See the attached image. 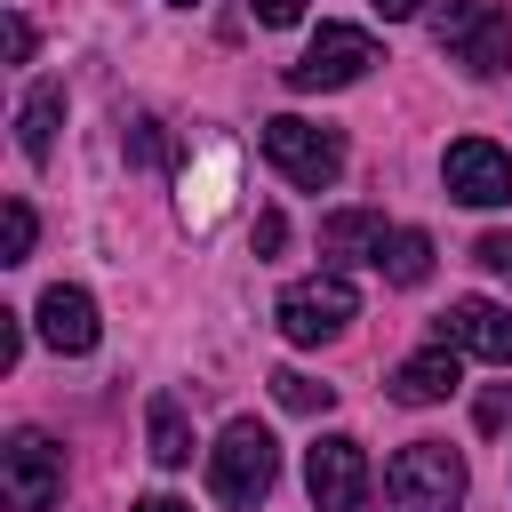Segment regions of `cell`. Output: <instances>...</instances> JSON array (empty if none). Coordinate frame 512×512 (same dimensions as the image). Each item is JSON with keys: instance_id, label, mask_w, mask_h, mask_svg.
Returning <instances> with one entry per match:
<instances>
[{"instance_id": "23", "label": "cell", "mask_w": 512, "mask_h": 512, "mask_svg": "<svg viewBox=\"0 0 512 512\" xmlns=\"http://www.w3.org/2000/svg\"><path fill=\"white\" fill-rule=\"evenodd\" d=\"M248 16L280 32V24H304V0H248Z\"/></svg>"}, {"instance_id": "16", "label": "cell", "mask_w": 512, "mask_h": 512, "mask_svg": "<svg viewBox=\"0 0 512 512\" xmlns=\"http://www.w3.org/2000/svg\"><path fill=\"white\" fill-rule=\"evenodd\" d=\"M144 432H152V464H192V416H184V400L176 392H152V408H144Z\"/></svg>"}, {"instance_id": "5", "label": "cell", "mask_w": 512, "mask_h": 512, "mask_svg": "<svg viewBox=\"0 0 512 512\" xmlns=\"http://www.w3.org/2000/svg\"><path fill=\"white\" fill-rule=\"evenodd\" d=\"M352 312H360V288H352L336 264L280 288V336H288V344H328V336H344Z\"/></svg>"}, {"instance_id": "11", "label": "cell", "mask_w": 512, "mask_h": 512, "mask_svg": "<svg viewBox=\"0 0 512 512\" xmlns=\"http://www.w3.org/2000/svg\"><path fill=\"white\" fill-rule=\"evenodd\" d=\"M440 344H456V352H472V360L512 368V312H504V304H488V296H456V304L440 312Z\"/></svg>"}, {"instance_id": "28", "label": "cell", "mask_w": 512, "mask_h": 512, "mask_svg": "<svg viewBox=\"0 0 512 512\" xmlns=\"http://www.w3.org/2000/svg\"><path fill=\"white\" fill-rule=\"evenodd\" d=\"M136 512H192V504H176V496H144Z\"/></svg>"}, {"instance_id": "22", "label": "cell", "mask_w": 512, "mask_h": 512, "mask_svg": "<svg viewBox=\"0 0 512 512\" xmlns=\"http://www.w3.org/2000/svg\"><path fill=\"white\" fill-rule=\"evenodd\" d=\"M280 248H288V216L264 208V216H256V256H280Z\"/></svg>"}, {"instance_id": "27", "label": "cell", "mask_w": 512, "mask_h": 512, "mask_svg": "<svg viewBox=\"0 0 512 512\" xmlns=\"http://www.w3.org/2000/svg\"><path fill=\"white\" fill-rule=\"evenodd\" d=\"M368 8H376V16H392V24H400V16H424V0H368Z\"/></svg>"}, {"instance_id": "2", "label": "cell", "mask_w": 512, "mask_h": 512, "mask_svg": "<svg viewBox=\"0 0 512 512\" xmlns=\"http://www.w3.org/2000/svg\"><path fill=\"white\" fill-rule=\"evenodd\" d=\"M432 40H440L448 64H464V72H480V80L512 72V16H504L496 0H440V8H432Z\"/></svg>"}, {"instance_id": "21", "label": "cell", "mask_w": 512, "mask_h": 512, "mask_svg": "<svg viewBox=\"0 0 512 512\" xmlns=\"http://www.w3.org/2000/svg\"><path fill=\"white\" fill-rule=\"evenodd\" d=\"M120 144H128V160H136V168H152V160H160V120H144V112H136Z\"/></svg>"}, {"instance_id": "1", "label": "cell", "mask_w": 512, "mask_h": 512, "mask_svg": "<svg viewBox=\"0 0 512 512\" xmlns=\"http://www.w3.org/2000/svg\"><path fill=\"white\" fill-rule=\"evenodd\" d=\"M272 480H280V448H272V432H264L256 416H232L224 440L208 448V488H216V504L256 512V504L272 496Z\"/></svg>"}, {"instance_id": "14", "label": "cell", "mask_w": 512, "mask_h": 512, "mask_svg": "<svg viewBox=\"0 0 512 512\" xmlns=\"http://www.w3.org/2000/svg\"><path fill=\"white\" fill-rule=\"evenodd\" d=\"M384 216L376 208H336L328 224H320V256H336V264H376L384 256Z\"/></svg>"}, {"instance_id": "18", "label": "cell", "mask_w": 512, "mask_h": 512, "mask_svg": "<svg viewBox=\"0 0 512 512\" xmlns=\"http://www.w3.org/2000/svg\"><path fill=\"white\" fill-rule=\"evenodd\" d=\"M272 400H280L288 416H320V408H336V384H312L304 368H280V376H272Z\"/></svg>"}, {"instance_id": "17", "label": "cell", "mask_w": 512, "mask_h": 512, "mask_svg": "<svg viewBox=\"0 0 512 512\" xmlns=\"http://www.w3.org/2000/svg\"><path fill=\"white\" fill-rule=\"evenodd\" d=\"M376 272H384L392 288L432 280V240H424V232H392V240H384V256H376Z\"/></svg>"}, {"instance_id": "20", "label": "cell", "mask_w": 512, "mask_h": 512, "mask_svg": "<svg viewBox=\"0 0 512 512\" xmlns=\"http://www.w3.org/2000/svg\"><path fill=\"white\" fill-rule=\"evenodd\" d=\"M472 424H480V432H512V384H488L480 408H472Z\"/></svg>"}, {"instance_id": "24", "label": "cell", "mask_w": 512, "mask_h": 512, "mask_svg": "<svg viewBox=\"0 0 512 512\" xmlns=\"http://www.w3.org/2000/svg\"><path fill=\"white\" fill-rule=\"evenodd\" d=\"M488 272H512V232H480V248H472Z\"/></svg>"}, {"instance_id": "4", "label": "cell", "mask_w": 512, "mask_h": 512, "mask_svg": "<svg viewBox=\"0 0 512 512\" xmlns=\"http://www.w3.org/2000/svg\"><path fill=\"white\" fill-rule=\"evenodd\" d=\"M264 160L288 176V184H304V192H328L336 176H344V136L336 128H312V120H296V112H280V120H264Z\"/></svg>"}, {"instance_id": "26", "label": "cell", "mask_w": 512, "mask_h": 512, "mask_svg": "<svg viewBox=\"0 0 512 512\" xmlns=\"http://www.w3.org/2000/svg\"><path fill=\"white\" fill-rule=\"evenodd\" d=\"M8 64H32V24L8 8Z\"/></svg>"}, {"instance_id": "29", "label": "cell", "mask_w": 512, "mask_h": 512, "mask_svg": "<svg viewBox=\"0 0 512 512\" xmlns=\"http://www.w3.org/2000/svg\"><path fill=\"white\" fill-rule=\"evenodd\" d=\"M176 8H192V0H176Z\"/></svg>"}, {"instance_id": "25", "label": "cell", "mask_w": 512, "mask_h": 512, "mask_svg": "<svg viewBox=\"0 0 512 512\" xmlns=\"http://www.w3.org/2000/svg\"><path fill=\"white\" fill-rule=\"evenodd\" d=\"M24 352V312H0V368H16Z\"/></svg>"}, {"instance_id": "9", "label": "cell", "mask_w": 512, "mask_h": 512, "mask_svg": "<svg viewBox=\"0 0 512 512\" xmlns=\"http://www.w3.org/2000/svg\"><path fill=\"white\" fill-rule=\"evenodd\" d=\"M304 488H312V512H352L368 496V448L352 432H328L304 448Z\"/></svg>"}, {"instance_id": "8", "label": "cell", "mask_w": 512, "mask_h": 512, "mask_svg": "<svg viewBox=\"0 0 512 512\" xmlns=\"http://www.w3.org/2000/svg\"><path fill=\"white\" fill-rule=\"evenodd\" d=\"M368 64H376V40H368L360 24H320V32H312V48L288 64V88H296V96H320V88H352Z\"/></svg>"}, {"instance_id": "13", "label": "cell", "mask_w": 512, "mask_h": 512, "mask_svg": "<svg viewBox=\"0 0 512 512\" xmlns=\"http://www.w3.org/2000/svg\"><path fill=\"white\" fill-rule=\"evenodd\" d=\"M456 376H464V368H456V344H424L416 360L392 368V400H400V408H432V400L456 392Z\"/></svg>"}, {"instance_id": "7", "label": "cell", "mask_w": 512, "mask_h": 512, "mask_svg": "<svg viewBox=\"0 0 512 512\" xmlns=\"http://www.w3.org/2000/svg\"><path fill=\"white\" fill-rule=\"evenodd\" d=\"M0 496H8V512H48L56 496H64V448L48 440V432H8V448H0Z\"/></svg>"}, {"instance_id": "10", "label": "cell", "mask_w": 512, "mask_h": 512, "mask_svg": "<svg viewBox=\"0 0 512 512\" xmlns=\"http://www.w3.org/2000/svg\"><path fill=\"white\" fill-rule=\"evenodd\" d=\"M440 176H448V200H464V208H504L512 200V152L488 144V136H456Z\"/></svg>"}, {"instance_id": "19", "label": "cell", "mask_w": 512, "mask_h": 512, "mask_svg": "<svg viewBox=\"0 0 512 512\" xmlns=\"http://www.w3.org/2000/svg\"><path fill=\"white\" fill-rule=\"evenodd\" d=\"M0 232H8V256H0V264H24V256H32V232H40V224H32V200H24V192H16L8 208H0Z\"/></svg>"}, {"instance_id": "15", "label": "cell", "mask_w": 512, "mask_h": 512, "mask_svg": "<svg viewBox=\"0 0 512 512\" xmlns=\"http://www.w3.org/2000/svg\"><path fill=\"white\" fill-rule=\"evenodd\" d=\"M56 120H64V80H40V88L24 96V112H16L24 160H48V152H56Z\"/></svg>"}, {"instance_id": "6", "label": "cell", "mask_w": 512, "mask_h": 512, "mask_svg": "<svg viewBox=\"0 0 512 512\" xmlns=\"http://www.w3.org/2000/svg\"><path fill=\"white\" fill-rule=\"evenodd\" d=\"M232 184H240V152H232L216 128H200V136L184 144V192H176V216H184L192 232H208V224L232 208Z\"/></svg>"}, {"instance_id": "3", "label": "cell", "mask_w": 512, "mask_h": 512, "mask_svg": "<svg viewBox=\"0 0 512 512\" xmlns=\"http://www.w3.org/2000/svg\"><path fill=\"white\" fill-rule=\"evenodd\" d=\"M464 504V456L448 440H408L384 464V512H456Z\"/></svg>"}, {"instance_id": "12", "label": "cell", "mask_w": 512, "mask_h": 512, "mask_svg": "<svg viewBox=\"0 0 512 512\" xmlns=\"http://www.w3.org/2000/svg\"><path fill=\"white\" fill-rule=\"evenodd\" d=\"M32 328H40V344H48V352L80 360V352H96V296H88V288H72V280H56V288L40 296V312H32Z\"/></svg>"}]
</instances>
